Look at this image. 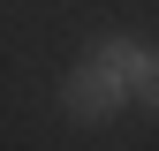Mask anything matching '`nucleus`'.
<instances>
[{
    "label": "nucleus",
    "instance_id": "f03ea898",
    "mask_svg": "<svg viewBox=\"0 0 159 151\" xmlns=\"http://www.w3.org/2000/svg\"><path fill=\"white\" fill-rule=\"evenodd\" d=\"M144 53H152V45H136V38H106V45H98L91 61L106 68V76H114L121 91H136V76H144Z\"/></svg>",
    "mask_w": 159,
    "mask_h": 151
},
{
    "label": "nucleus",
    "instance_id": "7ed1b4c3",
    "mask_svg": "<svg viewBox=\"0 0 159 151\" xmlns=\"http://www.w3.org/2000/svg\"><path fill=\"white\" fill-rule=\"evenodd\" d=\"M129 98H144V106H152V121H159V45L144 53V76H136V91H129Z\"/></svg>",
    "mask_w": 159,
    "mask_h": 151
},
{
    "label": "nucleus",
    "instance_id": "f257e3e1",
    "mask_svg": "<svg viewBox=\"0 0 159 151\" xmlns=\"http://www.w3.org/2000/svg\"><path fill=\"white\" fill-rule=\"evenodd\" d=\"M121 106H129V91L114 83L98 61H76V68L61 76V113H68L76 128H98V121H114Z\"/></svg>",
    "mask_w": 159,
    "mask_h": 151
}]
</instances>
